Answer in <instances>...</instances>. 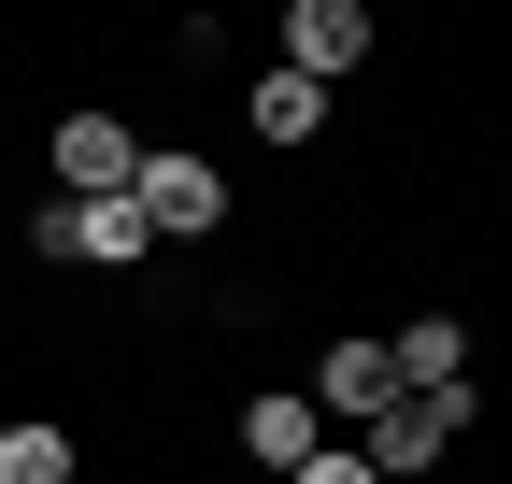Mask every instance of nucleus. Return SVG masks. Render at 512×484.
I'll return each mask as SVG.
<instances>
[{
	"mask_svg": "<svg viewBox=\"0 0 512 484\" xmlns=\"http://www.w3.org/2000/svg\"><path fill=\"white\" fill-rule=\"evenodd\" d=\"M456 413H470V385H413V399H384V413H370V442H356L370 484H413L441 442H456Z\"/></svg>",
	"mask_w": 512,
	"mask_h": 484,
	"instance_id": "1",
	"label": "nucleus"
},
{
	"mask_svg": "<svg viewBox=\"0 0 512 484\" xmlns=\"http://www.w3.org/2000/svg\"><path fill=\"white\" fill-rule=\"evenodd\" d=\"M128 214H143V242H200L228 214V186H214V157H143L128 171Z\"/></svg>",
	"mask_w": 512,
	"mask_h": 484,
	"instance_id": "2",
	"label": "nucleus"
},
{
	"mask_svg": "<svg viewBox=\"0 0 512 484\" xmlns=\"http://www.w3.org/2000/svg\"><path fill=\"white\" fill-rule=\"evenodd\" d=\"M285 72H299V86L370 72V15H356V0H299V15H285Z\"/></svg>",
	"mask_w": 512,
	"mask_h": 484,
	"instance_id": "3",
	"label": "nucleus"
},
{
	"mask_svg": "<svg viewBox=\"0 0 512 484\" xmlns=\"http://www.w3.org/2000/svg\"><path fill=\"white\" fill-rule=\"evenodd\" d=\"M128 171H143V143H128L114 114H72V129H57V186L72 200H128Z\"/></svg>",
	"mask_w": 512,
	"mask_h": 484,
	"instance_id": "4",
	"label": "nucleus"
},
{
	"mask_svg": "<svg viewBox=\"0 0 512 484\" xmlns=\"http://www.w3.org/2000/svg\"><path fill=\"white\" fill-rule=\"evenodd\" d=\"M384 399H399V371H384V342H370V328L313 356V413H342V428H370Z\"/></svg>",
	"mask_w": 512,
	"mask_h": 484,
	"instance_id": "5",
	"label": "nucleus"
},
{
	"mask_svg": "<svg viewBox=\"0 0 512 484\" xmlns=\"http://www.w3.org/2000/svg\"><path fill=\"white\" fill-rule=\"evenodd\" d=\"M29 242H43V257H100V271H114V257H143V214H128V200H57Z\"/></svg>",
	"mask_w": 512,
	"mask_h": 484,
	"instance_id": "6",
	"label": "nucleus"
},
{
	"mask_svg": "<svg viewBox=\"0 0 512 484\" xmlns=\"http://www.w3.org/2000/svg\"><path fill=\"white\" fill-rule=\"evenodd\" d=\"M313 428H328V413H313V399H285V385H271V399H256V413H242V456H256V470H299V456H313Z\"/></svg>",
	"mask_w": 512,
	"mask_h": 484,
	"instance_id": "7",
	"label": "nucleus"
},
{
	"mask_svg": "<svg viewBox=\"0 0 512 484\" xmlns=\"http://www.w3.org/2000/svg\"><path fill=\"white\" fill-rule=\"evenodd\" d=\"M384 371H399V399H413V385H456V371H470V342L441 328V314H413L399 342H384Z\"/></svg>",
	"mask_w": 512,
	"mask_h": 484,
	"instance_id": "8",
	"label": "nucleus"
},
{
	"mask_svg": "<svg viewBox=\"0 0 512 484\" xmlns=\"http://www.w3.org/2000/svg\"><path fill=\"white\" fill-rule=\"evenodd\" d=\"M256 129H271V143H313V129H328V86H299V72H256Z\"/></svg>",
	"mask_w": 512,
	"mask_h": 484,
	"instance_id": "9",
	"label": "nucleus"
},
{
	"mask_svg": "<svg viewBox=\"0 0 512 484\" xmlns=\"http://www.w3.org/2000/svg\"><path fill=\"white\" fill-rule=\"evenodd\" d=\"M0 484H72V428H0Z\"/></svg>",
	"mask_w": 512,
	"mask_h": 484,
	"instance_id": "10",
	"label": "nucleus"
},
{
	"mask_svg": "<svg viewBox=\"0 0 512 484\" xmlns=\"http://www.w3.org/2000/svg\"><path fill=\"white\" fill-rule=\"evenodd\" d=\"M299 484H370V456H328V442H313V456H299Z\"/></svg>",
	"mask_w": 512,
	"mask_h": 484,
	"instance_id": "11",
	"label": "nucleus"
}]
</instances>
